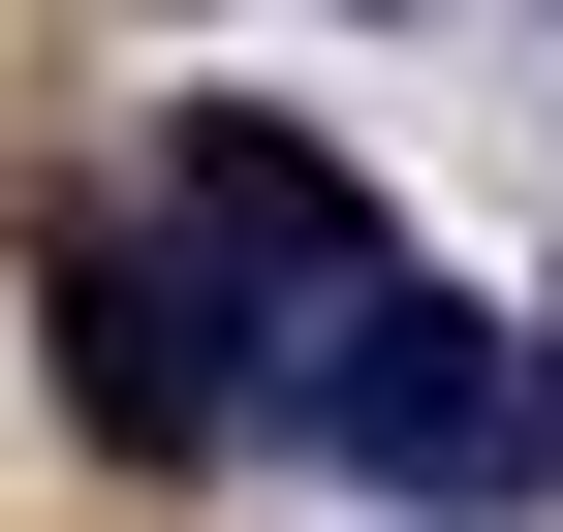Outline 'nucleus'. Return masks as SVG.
Wrapping results in <instances>:
<instances>
[{"label": "nucleus", "instance_id": "obj_1", "mask_svg": "<svg viewBox=\"0 0 563 532\" xmlns=\"http://www.w3.org/2000/svg\"><path fill=\"white\" fill-rule=\"evenodd\" d=\"M282 439H344V470L439 501V532H470V501H563V345H532V313H470V282H376L313 376H282Z\"/></svg>", "mask_w": 563, "mask_h": 532}, {"label": "nucleus", "instance_id": "obj_2", "mask_svg": "<svg viewBox=\"0 0 563 532\" xmlns=\"http://www.w3.org/2000/svg\"><path fill=\"white\" fill-rule=\"evenodd\" d=\"M63 408H95L125 470H220V439H282V313L188 220H95V251H63Z\"/></svg>", "mask_w": 563, "mask_h": 532}, {"label": "nucleus", "instance_id": "obj_3", "mask_svg": "<svg viewBox=\"0 0 563 532\" xmlns=\"http://www.w3.org/2000/svg\"><path fill=\"white\" fill-rule=\"evenodd\" d=\"M157 220H188V251H220V282L282 313V376H313L344 313L407 282V251H376V188H344V157H313L282 95H188V125H157Z\"/></svg>", "mask_w": 563, "mask_h": 532}, {"label": "nucleus", "instance_id": "obj_4", "mask_svg": "<svg viewBox=\"0 0 563 532\" xmlns=\"http://www.w3.org/2000/svg\"><path fill=\"white\" fill-rule=\"evenodd\" d=\"M376 32H407V0H376Z\"/></svg>", "mask_w": 563, "mask_h": 532}]
</instances>
